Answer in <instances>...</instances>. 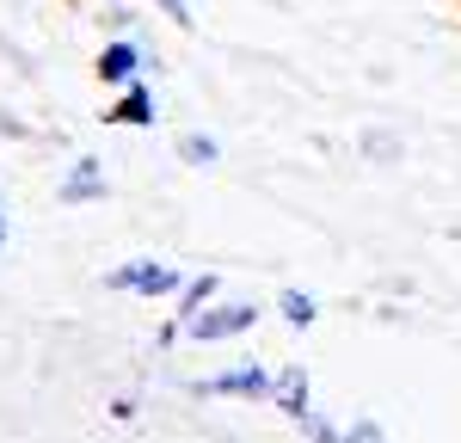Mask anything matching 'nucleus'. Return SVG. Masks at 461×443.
I'll list each match as a JSON object with an SVG mask.
<instances>
[{"label": "nucleus", "instance_id": "f257e3e1", "mask_svg": "<svg viewBox=\"0 0 461 443\" xmlns=\"http://www.w3.org/2000/svg\"><path fill=\"white\" fill-rule=\"evenodd\" d=\"M105 290H123V295H178V290H185V277H178L173 265H160V258H130V265L105 271Z\"/></svg>", "mask_w": 461, "mask_h": 443}, {"label": "nucleus", "instance_id": "f03ea898", "mask_svg": "<svg viewBox=\"0 0 461 443\" xmlns=\"http://www.w3.org/2000/svg\"><path fill=\"white\" fill-rule=\"evenodd\" d=\"M252 327H258V308H252V302H221V308L191 314V321H185V339L215 345V339H240V332H252Z\"/></svg>", "mask_w": 461, "mask_h": 443}, {"label": "nucleus", "instance_id": "7ed1b4c3", "mask_svg": "<svg viewBox=\"0 0 461 443\" xmlns=\"http://www.w3.org/2000/svg\"><path fill=\"white\" fill-rule=\"evenodd\" d=\"M271 382H277V369H265V364H234V369H221V375H210V382H197V394H234V401H265V394H271Z\"/></svg>", "mask_w": 461, "mask_h": 443}, {"label": "nucleus", "instance_id": "20e7f679", "mask_svg": "<svg viewBox=\"0 0 461 443\" xmlns=\"http://www.w3.org/2000/svg\"><path fill=\"white\" fill-rule=\"evenodd\" d=\"M142 68H148V56H142V43H130V37H117V43L99 50V80L105 86H136Z\"/></svg>", "mask_w": 461, "mask_h": 443}, {"label": "nucleus", "instance_id": "39448f33", "mask_svg": "<svg viewBox=\"0 0 461 443\" xmlns=\"http://www.w3.org/2000/svg\"><path fill=\"white\" fill-rule=\"evenodd\" d=\"M56 197H62V203H99V197H105V167H99L93 154H80L74 173L56 185Z\"/></svg>", "mask_w": 461, "mask_h": 443}, {"label": "nucleus", "instance_id": "423d86ee", "mask_svg": "<svg viewBox=\"0 0 461 443\" xmlns=\"http://www.w3.org/2000/svg\"><path fill=\"white\" fill-rule=\"evenodd\" d=\"M271 401L284 406L289 419H302V412H308V406H314V401H308V369H302V364L277 369V382H271Z\"/></svg>", "mask_w": 461, "mask_h": 443}, {"label": "nucleus", "instance_id": "0eeeda50", "mask_svg": "<svg viewBox=\"0 0 461 443\" xmlns=\"http://www.w3.org/2000/svg\"><path fill=\"white\" fill-rule=\"evenodd\" d=\"M105 123H130V130H148V123H154V93H148L142 80H136V86H123V99L105 111Z\"/></svg>", "mask_w": 461, "mask_h": 443}, {"label": "nucleus", "instance_id": "6e6552de", "mask_svg": "<svg viewBox=\"0 0 461 443\" xmlns=\"http://www.w3.org/2000/svg\"><path fill=\"white\" fill-rule=\"evenodd\" d=\"M215 290H221V284H215V271H203V277H185V290H178V321L203 314V308L215 302Z\"/></svg>", "mask_w": 461, "mask_h": 443}, {"label": "nucleus", "instance_id": "1a4fd4ad", "mask_svg": "<svg viewBox=\"0 0 461 443\" xmlns=\"http://www.w3.org/2000/svg\"><path fill=\"white\" fill-rule=\"evenodd\" d=\"M178 160H185V167H215V160H221V142L191 130V136H178Z\"/></svg>", "mask_w": 461, "mask_h": 443}, {"label": "nucleus", "instance_id": "9d476101", "mask_svg": "<svg viewBox=\"0 0 461 443\" xmlns=\"http://www.w3.org/2000/svg\"><path fill=\"white\" fill-rule=\"evenodd\" d=\"M277 308H284V321L295 332H308V327H314V314H320L314 295H302V290H284V295H277Z\"/></svg>", "mask_w": 461, "mask_h": 443}, {"label": "nucleus", "instance_id": "9b49d317", "mask_svg": "<svg viewBox=\"0 0 461 443\" xmlns=\"http://www.w3.org/2000/svg\"><path fill=\"white\" fill-rule=\"evenodd\" d=\"M295 425H302V438H308V443H345V431H339V425H332L326 412H314V406H308V412H302Z\"/></svg>", "mask_w": 461, "mask_h": 443}, {"label": "nucleus", "instance_id": "f8f14e48", "mask_svg": "<svg viewBox=\"0 0 461 443\" xmlns=\"http://www.w3.org/2000/svg\"><path fill=\"white\" fill-rule=\"evenodd\" d=\"M363 154H369V160H400V142H393L388 130H369V136H363Z\"/></svg>", "mask_w": 461, "mask_h": 443}, {"label": "nucleus", "instance_id": "ddd939ff", "mask_svg": "<svg viewBox=\"0 0 461 443\" xmlns=\"http://www.w3.org/2000/svg\"><path fill=\"white\" fill-rule=\"evenodd\" d=\"M345 443H382V425L375 419H357L351 431H345Z\"/></svg>", "mask_w": 461, "mask_h": 443}, {"label": "nucleus", "instance_id": "4468645a", "mask_svg": "<svg viewBox=\"0 0 461 443\" xmlns=\"http://www.w3.org/2000/svg\"><path fill=\"white\" fill-rule=\"evenodd\" d=\"M154 6H160L173 25H191V0H154Z\"/></svg>", "mask_w": 461, "mask_h": 443}, {"label": "nucleus", "instance_id": "2eb2a0df", "mask_svg": "<svg viewBox=\"0 0 461 443\" xmlns=\"http://www.w3.org/2000/svg\"><path fill=\"white\" fill-rule=\"evenodd\" d=\"M0 247H6V210H0Z\"/></svg>", "mask_w": 461, "mask_h": 443}]
</instances>
